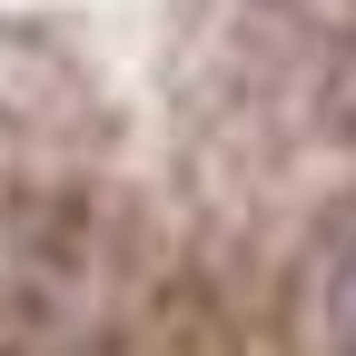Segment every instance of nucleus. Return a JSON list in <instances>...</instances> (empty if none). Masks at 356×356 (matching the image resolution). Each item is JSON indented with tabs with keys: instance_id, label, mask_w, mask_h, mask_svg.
Returning a JSON list of instances; mask_svg holds the SVG:
<instances>
[{
	"instance_id": "obj_1",
	"label": "nucleus",
	"mask_w": 356,
	"mask_h": 356,
	"mask_svg": "<svg viewBox=\"0 0 356 356\" xmlns=\"http://www.w3.org/2000/svg\"><path fill=\"white\" fill-rule=\"evenodd\" d=\"M149 327V228L99 188H0V356H119Z\"/></svg>"
},
{
	"instance_id": "obj_2",
	"label": "nucleus",
	"mask_w": 356,
	"mask_h": 356,
	"mask_svg": "<svg viewBox=\"0 0 356 356\" xmlns=\"http://www.w3.org/2000/svg\"><path fill=\"white\" fill-rule=\"evenodd\" d=\"M297 317H307V337H317V356H356V198L327 208V228L307 238Z\"/></svg>"
}]
</instances>
